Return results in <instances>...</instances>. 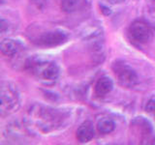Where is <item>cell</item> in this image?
<instances>
[{"mask_svg":"<svg viewBox=\"0 0 155 145\" xmlns=\"http://www.w3.org/2000/svg\"><path fill=\"white\" fill-rule=\"evenodd\" d=\"M95 130L93 124L90 121H85L77 130L76 137L80 143H86L94 137Z\"/></svg>","mask_w":155,"mask_h":145,"instance_id":"6","label":"cell"},{"mask_svg":"<svg viewBox=\"0 0 155 145\" xmlns=\"http://www.w3.org/2000/svg\"><path fill=\"white\" fill-rule=\"evenodd\" d=\"M0 50H1V52L4 55L14 56L19 51L21 47H19L18 43L15 40H12V39H4V40L1 41V44H0Z\"/></svg>","mask_w":155,"mask_h":145,"instance_id":"8","label":"cell"},{"mask_svg":"<svg viewBox=\"0 0 155 145\" xmlns=\"http://www.w3.org/2000/svg\"><path fill=\"white\" fill-rule=\"evenodd\" d=\"M152 1H155V0H152Z\"/></svg>","mask_w":155,"mask_h":145,"instance_id":"12","label":"cell"},{"mask_svg":"<svg viewBox=\"0 0 155 145\" xmlns=\"http://www.w3.org/2000/svg\"><path fill=\"white\" fill-rule=\"evenodd\" d=\"M30 70L38 79L47 82H54L59 76V68L51 61H35L29 65Z\"/></svg>","mask_w":155,"mask_h":145,"instance_id":"1","label":"cell"},{"mask_svg":"<svg viewBox=\"0 0 155 145\" xmlns=\"http://www.w3.org/2000/svg\"><path fill=\"white\" fill-rule=\"evenodd\" d=\"M129 35L134 42L139 44H145L152 38L151 28L143 21H134L129 27Z\"/></svg>","mask_w":155,"mask_h":145,"instance_id":"4","label":"cell"},{"mask_svg":"<svg viewBox=\"0 0 155 145\" xmlns=\"http://www.w3.org/2000/svg\"><path fill=\"white\" fill-rule=\"evenodd\" d=\"M68 39V34L62 30H51L43 33L36 39L39 46L45 47H53L65 43Z\"/></svg>","mask_w":155,"mask_h":145,"instance_id":"5","label":"cell"},{"mask_svg":"<svg viewBox=\"0 0 155 145\" xmlns=\"http://www.w3.org/2000/svg\"><path fill=\"white\" fill-rule=\"evenodd\" d=\"M82 5L81 0H61V9L65 13H75Z\"/></svg>","mask_w":155,"mask_h":145,"instance_id":"10","label":"cell"},{"mask_svg":"<svg viewBox=\"0 0 155 145\" xmlns=\"http://www.w3.org/2000/svg\"><path fill=\"white\" fill-rule=\"evenodd\" d=\"M114 88V82L109 76H102L97 80L94 91L95 94L98 97H104L110 93V91Z\"/></svg>","mask_w":155,"mask_h":145,"instance_id":"7","label":"cell"},{"mask_svg":"<svg viewBox=\"0 0 155 145\" xmlns=\"http://www.w3.org/2000/svg\"><path fill=\"white\" fill-rule=\"evenodd\" d=\"M115 129V124L114 121L109 118V117H104L101 118L98 122H97V130L101 134H110L111 132H114Z\"/></svg>","mask_w":155,"mask_h":145,"instance_id":"9","label":"cell"},{"mask_svg":"<svg viewBox=\"0 0 155 145\" xmlns=\"http://www.w3.org/2000/svg\"><path fill=\"white\" fill-rule=\"evenodd\" d=\"M113 70L119 83L124 87H133L138 82V75L132 67L123 61H116L113 65Z\"/></svg>","mask_w":155,"mask_h":145,"instance_id":"3","label":"cell"},{"mask_svg":"<svg viewBox=\"0 0 155 145\" xmlns=\"http://www.w3.org/2000/svg\"><path fill=\"white\" fill-rule=\"evenodd\" d=\"M19 106V96L13 84L5 82L1 87V113H13Z\"/></svg>","mask_w":155,"mask_h":145,"instance_id":"2","label":"cell"},{"mask_svg":"<svg viewBox=\"0 0 155 145\" xmlns=\"http://www.w3.org/2000/svg\"><path fill=\"white\" fill-rule=\"evenodd\" d=\"M145 111L148 113L155 114V100H149L145 105Z\"/></svg>","mask_w":155,"mask_h":145,"instance_id":"11","label":"cell"}]
</instances>
